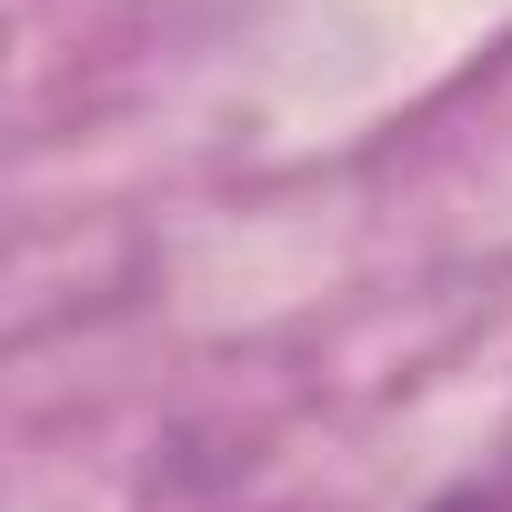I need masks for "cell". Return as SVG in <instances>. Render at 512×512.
<instances>
[{"instance_id": "cell-1", "label": "cell", "mask_w": 512, "mask_h": 512, "mask_svg": "<svg viewBox=\"0 0 512 512\" xmlns=\"http://www.w3.org/2000/svg\"><path fill=\"white\" fill-rule=\"evenodd\" d=\"M432 512H512V502H492V492H442Z\"/></svg>"}]
</instances>
